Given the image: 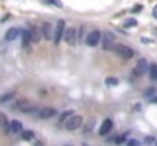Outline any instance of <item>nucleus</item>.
<instances>
[{
    "instance_id": "1",
    "label": "nucleus",
    "mask_w": 157,
    "mask_h": 146,
    "mask_svg": "<svg viewBox=\"0 0 157 146\" xmlns=\"http://www.w3.org/2000/svg\"><path fill=\"white\" fill-rule=\"evenodd\" d=\"M82 123H84L82 116H79V114H72V116L64 122V126H66L67 131H76V129H79V128L82 126Z\"/></svg>"
},
{
    "instance_id": "2",
    "label": "nucleus",
    "mask_w": 157,
    "mask_h": 146,
    "mask_svg": "<svg viewBox=\"0 0 157 146\" xmlns=\"http://www.w3.org/2000/svg\"><path fill=\"white\" fill-rule=\"evenodd\" d=\"M113 50H114V53H116L117 56H121L122 59H131V58L134 56L133 49L125 46V44H116V46L113 47Z\"/></svg>"
},
{
    "instance_id": "3",
    "label": "nucleus",
    "mask_w": 157,
    "mask_h": 146,
    "mask_svg": "<svg viewBox=\"0 0 157 146\" xmlns=\"http://www.w3.org/2000/svg\"><path fill=\"white\" fill-rule=\"evenodd\" d=\"M14 108L21 111V113H32L35 110V105L31 100H28V99H18V100H15Z\"/></svg>"
},
{
    "instance_id": "4",
    "label": "nucleus",
    "mask_w": 157,
    "mask_h": 146,
    "mask_svg": "<svg viewBox=\"0 0 157 146\" xmlns=\"http://www.w3.org/2000/svg\"><path fill=\"white\" fill-rule=\"evenodd\" d=\"M64 41L69 46H75L78 43V29L76 28H67V31L64 34Z\"/></svg>"
},
{
    "instance_id": "5",
    "label": "nucleus",
    "mask_w": 157,
    "mask_h": 146,
    "mask_svg": "<svg viewBox=\"0 0 157 146\" xmlns=\"http://www.w3.org/2000/svg\"><path fill=\"white\" fill-rule=\"evenodd\" d=\"M102 40V34L98 31V29H95V31H92V32H89L87 34V38H86V43L90 46V47H95V46H98L99 44V41Z\"/></svg>"
},
{
    "instance_id": "6",
    "label": "nucleus",
    "mask_w": 157,
    "mask_h": 146,
    "mask_svg": "<svg viewBox=\"0 0 157 146\" xmlns=\"http://www.w3.org/2000/svg\"><path fill=\"white\" fill-rule=\"evenodd\" d=\"M148 70H150V64H148V61L145 58H140L136 62V66H134V75L136 76H144Z\"/></svg>"
},
{
    "instance_id": "7",
    "label": "nucleus",
    "mask_w": 157,
    "mask_h": 146,
    "mask_svg": "<svg viewBox=\"0 0 157 146\" xmlns=\"http://www.w3.org/2000/svg\"><path fill=\"white\" fill-rule=\"evenodd\" d=\"M102 49L104 50H110L114 47V35L111 32H104L102 34Z\"/></svg>"
},
{
    "instance_id": "8",
    "label": "nucleus",
    "mask_w": 157,
    "mask_h": 146,
    "mask_svg": "<svg viewBox=\"0 0 157 146\" xmlns=\"http://www.w3.org/2000/svg\"><path fill=\"white\" fill-rule=\"evenodd\" d=\"M64 28H66V23L63 21V20H59L58 21V24H56V29H55V35H53V43L55 44H58L63 38H64Z\"/></svg>"
},
{
    "instance_id": "9",
    "label": "nucleus",
    "mask_w": 157,
    "mask_h": 146,
    "mask_svg": "<svg viewBox=\"0 0 157 146\" xmlns=\"http://www.w3.org/2000/svg\"><path fill=\"white\" fill-rule=\"evenodd\" d=\"M58 114V111L52 108V107H44V108H41L40 111H38V117L40 119H44V120H48V119H52Z\"/></svg>"
},
{
    "instance_id": "10",
    "label": "nucleus",
    "mask_w": 157,
    "mask_h": 146,
    "mask_svg": "<svg viewBox=\"0 0 157 146\" xmlns=\"http://www.w3.org/2000/svg\"><path fill=\"white\" fill-rule=\"evenodd\" d=\"M20 35H21V29H20V28H9V29L6 31V34H5V40H6V41H14V40H17Z\"/></svg>"
},
{
    "instance_id": "11",
    "label": "nucleus",
    "mask_w": 157,
    "mask_h": 146,
    "mask_svg": "<svg viewBox=\"0 0 157 146\" xmlns=\"http://www.w3.org/2000/svg\"><path fill=\"white\" fill-rule=\"evenodd\" d=\"M8 131H9V134H20L23 131V123L20 120H12L8 125Z\"/></svg>"
},
{
    "instance_id": "12",
    "label": "nucleus",
    "mask_w": 157,
    "mask_h": 146,
    "mask_svg": "<svg viewBox=\"0 0 157 146\" xmlns=\"http://www.w3.org/2000/svg\"><path fill=\"white\" fill-rule=\"evenodd\" d=\"M111 129H113V120H111V119H105L104 122L101 123L99 136H107V134H110Z\"/></svg>"
},
{
    "instance_id": "13",
    "label": "nucleus",
    "mask_w": 157,
    "mask_h": 146,
    "mask_svg": "<svg viewBox=\"0 0 157 146\" xmlns=\"http://www.w3.org/2000/svg\"><path fill=\"white\" fill-rule=\"evenodd\" d=\"M41 31H43V37H44L46 40H52L53 35H55L52 32V24H51V23H43Z\"/></svg>"
},
{
    "instance_id": "14",
    "label": "nucleus",
    "mask_w": 157,
    "mask_h": 146,
    "mask_svg": "<svg viewBox=\"0 0 157 146\" xmlns=\"http://www.w3.org/2000/svg\"><path fill=\"white\" fill-rule=\"evenodd\" d=\"M29 31H31V35H32V41L34 43H38L40 38H41V35H43V31L40 28H37V26H31Z\"/></svg>"
},
{
    "instance_id": "15",
    "label": "nucleus",
    "mask_w": 157,
    "mask_h": 146,
    "mask_svg": "<svg viewBox=\"0 0 157 146\" xmlns=\"http://www.w3.org/2000/svg\"><path fill=\"white\" fill-rule=\"evenodd\" d=\"M21 37H23V46L26 47L31 41H32V35H31V31H23L21 32Z\"/></svg>"
},
{
    "instance_id": "16",
    "label": "nucleus",
    "mask_w": 157,
    "mask_h": 146,
    "mask_svg": "<svg viewBox=\"0 0 157 146\" xmlns=\"http://www.w3.org/2000/svg\"><path fill=\"white\" fill-rule=\"evenodd\" d=\"M34 136H35V134H34V131H31V129H26V131L23 129V131H21V139H23V140H32Z\"/></svg>"
},
{
    "instance_id": "17",
    "label": "nucleus",
    "mask_w": 157,
    "mask_h": 146,
    "mask_svg": "<svg viewBox=\"0 0 157 146\" xmlns=\"http://www.w3.org/2000/svg\"><path fill=\"white\" fill-rule=\"evenodd\" d=\"M105 84H107L108 87H116V85L119 84V79H117V78L110 76V78H107V79H105Z\"/></svg>"
},
{
    "instance_id": "18",
    "label": "nucleus",
    "mask_w": 157,
    "mask_h": 146,
    "mask_svg": "<svg viewBox=\"0 0 157 146\" xmlns=\"http://www.w3.org/2000/svg\"><path fill=\"white\" fill-rule=\"evenodd\" d=\"M150 78H151V79H157V66L156 64H151V66H150Z\"/></svg>"
},
{
    "instance_id": "19",
    "label": "nucleus",
    "mask_w": 157,
    "mask_h": 146,
    "mask_svg": "<svg viewBox=\"0 0 157 146\" xmlns=\"http://www.w3.org/2000/svg\"><path fill=\"white\" fill-rule=\"evenodd\" d=\"M124 26H125V28H134V26H137V20H134V18H127L125 23H124Z\"/></svg>"
},
{
    "instance_id": "20",
    "label": "nucleus",
    "mask_w": 157,
    "mask_h": 146,
    "mask_svg": "<svg viewBox=\"0 0 157 146\" xmlns=\"http://www.w3.org/2000/svg\"><path fill=\"white\" fill-rule=\"evenodd\" d=\"M93 126H95V120L92 119V120H90V123H87V125L84 126V134H89V133H92Z\"/></svg>"
},
{
    "instance_id": "21",
    "label": "nucleus",
    "mask_w": 157,
    "mask_h": 146,
    "mask_svg": "<svg viewBox=\"0 0 157 146\" xmlns=\"http://www.w3.org/2000/svg\"><path fill=\"white\" fill-rule=\"evenodd\" d=\"M8 125H9V122H8V117H6V114L0 113V126H8Z\"/></svg>"
},
{
    "instance_id": "22",
    "label": "nucleus",
    "mask_w": 157,
    "mask_h": 146,
    "mask_svg": "<svg viewBox=\"0 0 157 146\" xmlns=\"http://www.w3.org/2000/svg\"><path fill=\"white\" fill-rule=\"evenodd\" d=\"M14 96H15V93H6V95L0 96V103H2V102H8L9 99H12Z\"/></svg>"
},
{
    "instance_id": "23",
    "label": "nucleus",
    "mask_w": 157,
    "mask_h": 146,
    "mask_svg": "<svg viewBox=\"0 0 157 146\" xmlns=\"http://www.w3.org/2000/svg\"><path fill=\"white\" fill-rule=\"evenodd\" d=\"M70 116H72V111H66V113H63V114H61V117H59V122H63V123H64Z\"/></svg>"
},
{
    "instance_id": "24",
    "label": "nucleus",
    "mask_w": 157,
    "mask_h": 146,
    "mask_svg": "<svg viewBox=\"0 0 157 146\" xmlns=\"http://www.w3.org/2000/svg\"><path fill=\"white\" fill-rule=\"evenodd\" d=\"M125 140H127V136H121V137H117L114 142H116V143H124Z\"/></svg>"
},
{
    "instance_id": "25",
    "label": "nucleus",
    "mask_w": 157,
    "mask_h": 146,
    "mask_svg": "<svg viewBox=\"0 0 157 146\" xmlns=\"http://www.w3.org/2000/svg\"><path fill=\"white\" fill-rule=\"evenodd\" d=\"M154 142H156V140H154L153 137H147V139H145V143H154Z\"/></svg>"
},
{
    "instance_id": "26",
    "label": "nucleus",
    "mask_w": 157,
    "mask_h": 146,
    "mask_svg": "<svg viewBox=\"0 0 157 146\" xmlns=\"http://www.w3.org/2000/svg\"><path fill=\"white\" fill-rule=\"evenodd\" d=\"M127 145H139V142H137V140H128Z\"/></svg>"
},
{
    "instance_id": "27",
    "label": "nucleus",
    "mask_w": 157,
    "mask_h": 146,
    "mask_svg": "<svg viewBox=\"0 0 157 146\" xmlns=\"http://www.w3.org/2000/svg\"><path fill=\"white\" fill-rule=\"evenodd\" d=\"M153 17H154V18H157V5L153 8Z\"/></svg>"
},
{
    "instance_id": "28",
    "label": "nucleus",
    "mask_w": 157,
    "mask_h": 146,
    "mask_svg": "<svg viewBox=\"0 0 157 146\" xmlns=\"http://www.w3.org/2000/svg\"><path fill=\"white\" fill-rule=\"evenodd\" d=\"M151 102H157V96H156V99H151Z\"/></svg>"
}]
</instances>
